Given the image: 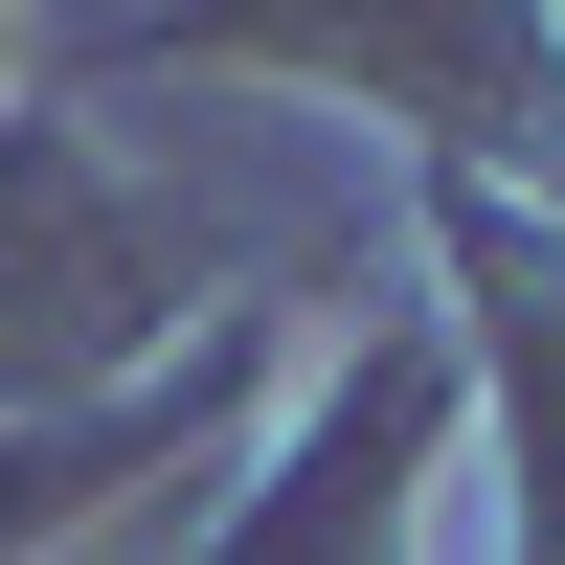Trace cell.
<instances>
[{
  "mask_svg": "<svg viewBox=\"0 0 565 565\" xmlns=\"http://www.w3.org/2000/svg\"><path fill=\"white\" fill-rule=\"evenodd\" d=\"M181 23L204 45H295V68H385L407 114H452V136H565V23L543 0H181Z\"/></svg>",
  "mask_w": 565,
  "mask_h": 565,
  "instance_id": "obj_1",
  "label": "cell"
},
{
  "mask_svg": "<svg viewBox=\"0 0 565 565\" xmlns=\"http://www.w3.org/2000/svg\"><path fill=\"white\" fill-rule=\"evenodd\" d=\"M476 271H498V340H521V565H565V271L476 204Z\"/></svg>",
  "mask_w": 565,
  "mask_h": 565,
  "instance_id": "obj_2",
  "label": "cell"
}]
</instances>
